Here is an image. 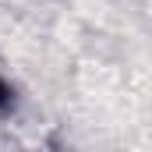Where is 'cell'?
<instances>
[{"label": "cell", "mask_w": 152, "mask_h": 152, "mask_svg": "<svg viewBox=\"0 0 152 152\" xmlns=\"http://www.w3.org/2000/svg\"><path fill=\"white\" fill-rule=\"evenodd\" d=\"M21 106V88L14 85V78L0 71V117H14Z\"/></svg>", "instance_id": "cell-1"}]
</instances>
